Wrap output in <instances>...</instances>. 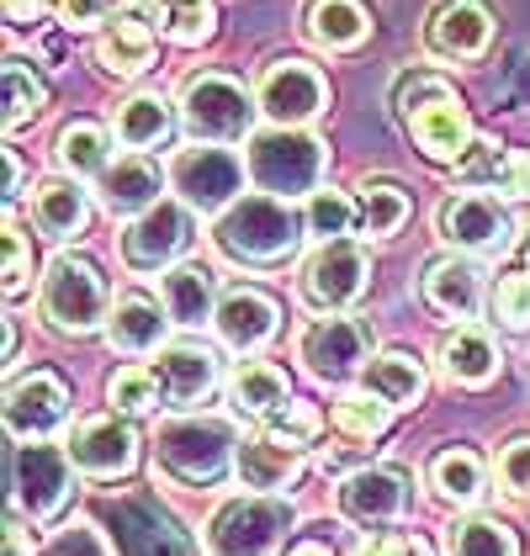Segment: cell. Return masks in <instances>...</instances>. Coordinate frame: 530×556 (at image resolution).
<instances>
[{"label":"cell","mask_w":530,"mask_h":556,"mask_svg":"<svg viewBox=\"0 0 530 556\" xmlns=\"http://www.w3.org/2000/svg\"><path fill=\"white\" fill-rule=\"evenodd\" d=\"M393 403H382L377 392H345L340 403H335V429L340 434H351V440H377V434H388V425H393Z\"/></svg>","instance_id":"obj_39"},{"label":"cell","mask_w":530,"mask_h":556,"mask_svg":"<svg viewBox=\"0 0 530 556\" xmlns=\"http://www.w3.org/2000/svg\"><path fill=\"white\" fill-rule=\"evenodd\" d=\"M398 112H403V123H408L425 160L456 165L472 149V117H467L462 96L445 86L441 75H408L398 86Z\"/></svg>","instance_id":"obj_2"},{"label":"cell","mask_w":530,"mask_h":556,"mask_svg":"<svg viewBox=\"0 0 530 556\" xmlns=\"http://www.w3.org/2000/svg\"><path fill=\"white\" fill-rule=\"evenodd\" d=\"M239 440L223 419H171L154 434V462L176 482H218L234 467Z\"/></svg>","instance_id":"obj_5"},{"label":"cell","mask_w":530,"mask_h":556,"mask_svg":"<svg viewBox=\"0 0 530 556\" xmlns=\"http://www.w3.org/2000/svg\"><path fill=\"white\" fill-rule=\"evenodd\" d=\"M234 467H239V477H244V488L276 493V488H287V482L303 477V445H292V440L270 434V429H255V434L239 440Z\"/></svg>","instance_id":"obj_21"},{"label":"cell","mask_w":530,"mask_h":556,"mask_svg":"<svg viewBox=\"0 0 530 556\" xmlns=\"http://www.w3.org/2000/svg\"><path fill=\"white\" fill-rule=\"evenodd\" d=\"M22 191V160H16V149H11V191L5 197H16Z\"/></svg>","instance_id":"obj_52"},{"label":"cell","mask_w":530,"mask_h":556,"mask_svg":"<svg viewBox=\"0 0 530 556\" xmlns=\"http://www.w3.org/2000/svg\"><path fill=\"white\" fill-rule=\"evenodd\" d=\"M96 191H101V207L112 217H138L160 202V165H149L143 154H123L117 165L96 175Z\"/></svg>","instance_id":"obj_24"},{"label":"cell","mask_w":530,"mask_h":556,"mask_svg":"<svg viewBox=\"0 0 530 556\" xmlns=\"http://www.w3.org/2000/svg\"><path fill=\"white\" fill-rule=\"evenodd\" d=\"M425 302H430L441 318L467 324V318L483 307V270L462 255L430 260V270H425Z\"/></svg>","instance_id":"obj_22"},{"label":"cell","mask_w":530,"mask_h":556,"mask_svg":"<svg viewBox=\"0 0 530 556\" xmlns=\"http://www.w3.org/2000/svg\"><path fill=\"white\" fill-rule=\"evenodd\" d=\"M436 228H441L445 244L462 250V255H499L515 239L509 213L488 191H456V197H445L441 213H436Z\"/></svg>","instance_id":"obj_10"},{"label":"cell","mask_w":530,"mask_h":556,"mask_svg":"<svg viewBox=\"0 0 530 556\" xmlns=\"http://www.w3.org/2000/svg\"><path fill=\"white\" fill-rule=\"evenodd\" d=\"M456 180L472 191H504V197H530V154H509L493 143H472L456 160Z\"/></svg>","instance_id":"obj_26"},{"label":"cell","mask_w":530,"mask_h":556,"mask_svg":"<svg viewBox=\"0 0 530 556\" xmlns=\"http://www.w3.org/2000/svg\"><path fill=\"white\" fill-rule=\"evenodd\" d=\"M160 298H165V313L176 318V324H202V318H213L218 313V276L207 270V265H197V260H186L176 270H165V281H160Z\"/></svg>","instance_id":"obj_31"},{"label":"cell","mask_w":530,"mask_h":556,"mask_svg":"<svg viewBox=\"0 0 530 556\" xmlns=\"http://www.w3.org/2000/svg\"><path fill=\"white\" fill-rule=\"evenodd\" d=\"M171 324H176V318L160 313V302L128 292V298L112 302V313H106V340H112V350H123V355H154V350L165 344V329H171Z\"/></svg>","instance_id":"obj_25"},{"label":"cell","mask_w":530,"mask_h":556,"mask_svg":"<svg viewBox=\"0 0 530 556\" xmlns=\"http://www.w3.org/2000/svg\"><path fill=\"white\" fill-rule=\"evenodd\" d=\"M228 403H234V414H244V419H270L276 408L292 403L287 371L270 366V361H239L234 377H228Z\"/></svg>","instance_id":"obj_28"},{"label":"cell","mask_w":530,"mask_h":556,"mask_svg":"<svg viewBox=\"0 0 530 556\" xmlns=\"http://www.w3.org/2000/svg\"><path fill=\"white\" fill-rule=\"evenodd\" d=\"M59 165L64 175H101L112 165V138L96 128V123H70V128L59 132Z\"/></svg>","instance_id":"obj_37"},{"label":"cell","mask_w":530,"mask_h":556,"mask_svg":"<svg viewBox=\"0 0 530 556\" xmlns=\"http://www.w3.org/2000/svg\"><path fill=\"white\" fill-rule=\"evenodd\" d=\"M493 43V11L483 0H441L425 22V48L436 59H483Z\"/></svg>","instance_id":"obj_18"},{"label":"cell","mask_w":530,"mask_h":556,"mask_svg":"<svg viewBox=\"0 0 530 556\" xmlns=\"http://www.w3.org/2000/svg\"><path fill=\"white\" fill-rule=\"evenodd\" d=\"M171 180L191 213H228L244 191V165L223 143H197L171 165Z\"/></svg>","instance_id":"obj_9"},{"label":"cell","mask_w":530,"mask_h":556,"mask_svg":"<svg viewBox=\"0 0 530 556\" xmlns=\"http://www.w3.org/2000/svg\"><path fill=\"white\" fill-rule=\"evenodd\" d=\"M43 5H48V0H5V11H11L16 22H27V16H38Z\"/></svg>","instance_id":"obj_50"},{"label":"cell","mask_w":530,"mask_h":556,"mask_svg":"<svg viewBox=\"0 0 530 556\" xmlns=\"http://www.w3.org/2000/svg\"><path fill=\"white\" fill-rule=\"evenodd\" d=\"M408 498H414L408 471L398 467H361L340 482V509H345V519L366 525V530L398 525L408 514Z\"/></svg>","instance_id":"obj_16"},{"label":"cell","mask_w":530,"mask_h":556,"mask_svg":"<svg viewBox=\"0 0 530 556\" xmlns=\"http://www.w3.org/2000/svg\"><path fill=\"white\" fill-rule=\"evenodd\" d=\"M355 556H436V546L425 535H414V530H382V535L361 541Z\"/></svg>","instance_id":"obj_47"},{"label":"cell","mask_w":530,"mask_h":556,"mask_svg":"<svg viewBox=\"0 0 530 556\" xmlns=\"http://www.w3.org/2000/svg\"><path fill=\"white\" fill-rule=\"evenodd\" d=\"M143 16L154 22V33H165L171 43H186V48L207 43L218 33V11L207 0H149Z\"/></svg>","instance_id":"obj_35"},{"label":"cell","mask_w":530,"mask_h":556,"mask_svg":"<svg viewBox=\"0 0 530 556\" xmlns=\"http://www.w3.org/2000/svg\"><path fill=\"white\" fill-rule=\"evenodd\" d=\"M488 307H493V318H499L504 329H530V270H509V276H499Z\"/></svg>","instance_id":"obj_42"},{"label":"cell","mask_w":530,"mask_h":556,"mask_svg":"<svg viewBox=\"0 0 530 556\" xmlns=\"http://www.w3.org/2000/svg\"><path fill=\"white\" fill-rule=\"evenodd\" d=\"M48 106V86L33 75L27 59H5V128H22L33 123Z\"/></svg>","instance_id":"obj_40"},{"label":"cell","mask_w":530,"mask_h":556,"mask_svg":"<svg viewBox=\"0 0 530 556\" xmlns=\"http://www.w3.org/2000/svg\"><path fill=\"white\" fill-rule=\"evenodd\" d=\"M292 530V504L276 493L228 498L207 525V552L213 556H276V546Z\"/></svg>","instance_id":"obj_6"},{"label":"cell","mask_w":530,"mask_h":556,"mask_svg":"<svg viewBox=\"0 0 530 556\" xmlns=\"http://www.w3.org/2000/svg\"><path fill=\"white\" fill-rule=\"evenodd\" d=\"M261 429L292 440V445H313V434L324 429V414H318L313 403H287V408H276L270 419H261Z\"/></svg>","instance_id":"obj_44"},{"label":"cell","mask_w":530,"mask_h":556,"mask_svg":"<svg viewBox=\"0 0 530 556\" xmlns=\"http://www.w3.org/2000/svg\"><path fill=\"white\" fill-rule=\"evenodd\" d=\"M303 366H308L318 382H351L366 371V350H371V334H366V324H355L345 313H324V318H313L308 329H303Z\"/></svg>","instance_id":"obj_12"},{"label":"cell","mask_w":530,"mask_h":556,"mask_svg":"<svg viewBox=\"0 0 530 556\" xmlns=\"http://www.w3.org/2000/svg\"><path fill=\"white\" fill-rule=\"evenodd\" d=\"M255 101H261V112L276 128H303V123H313V117L324 112L329 86H324V75H318L313 64H303V59H276V64H265L261 86H255Z\"/></svg>","instance_id":"obj_13"},{"label":"cell","mask_w":530,"mask_h":556,"mask_svg":"<svg viewBox=\"0 0 530 556\" xmlns=\"http://www.w3.org/2000/svg\"><path fill=\"white\" fill-rule=\"evenodd\" d=\"M361 387H366V392H377V397H382V403H393V408H408V403H419V397H425V366H419L408 350H388V355L366 361Z\"/></svg>","instance_id":"obj_33"},{"label":"cell","mask_w":530,"mask_h":556,"mask_svg":"<svg viewBox=\"0 0 530 556\" xmlns=\"http://www.w3.org/2000/svg\"><path fill=\"white\" fill-rule=\"evenodd\" d=\"M366 276H371V255L361 244H351V239H324L318 255L303 265V298L318 313H345L366 292Z\"/></svg>","instance_id":"obj_11"},{"label":"cell","mask_w":530,"mask_h":556,"mask_svg":"<svg viewBox=\"0 0 530 556\" xmlns=\"http://www.w3.org/2000/svg\"><path fill=\"white\" fill-rule=\"evenodd\" d=\"M112 132H117V143H123V149L149 154V149H165V143H171V132H176V112H171V101H165V96L138 90V96H128V101H117Z\"/></svg>","instance_id":"obj_27"},{"label":"cell","mask_w":530,"mask_h":556,"mask_svg":"<svg viewBox=\"0 0 530 556\" xmlns=\"http://www.w3.org/2000/svg\"><path fill=\"white\" fill-rule=\"evenodd\" d=\"M191 244V207L180 202H154L149 213H138L123 233V260L132 270H165L176 265Z\"/></svg>","instance_id":"obj_14"},{"label":"cell","mask_w":530,"mask_h":556,"mask_svg":"<svg viewBox=\"0 0 530 556\" xmlns=\"http://www.w3.org/2000/svg\"><path fill=\"white\" fill-rule=\"evenodd\" d=\"M96 59L106 75H123V80L143 75L154 64V22H143V11H117L96 38Z\"/></svg>","instance_id":"obj_23"},{"label":"cell","mask_w":530,"mask_h":556,"mask_svg":"<svg viewBox=\"0 0 530 556\" xmlns=\"http://www.w3.org/2000/svg\"><path fill=\"white\" fill-rule=\"evenodd\" d=\"M441 366L456 387H488L499 377L504 355H499V344L488 340L483 329H456V334L441 344Z\"/></svg>","instance_id":"obj_32"},{"label":"cell","mask_w":530,"mask_h":556,"mask_svg":"<svg viewBox=\"0 0 530 556\" xmlns=\"http://www.w3.org/2000/svg\"><path fill=\"white\" fill-rule=\"evenodd\" d=\"M324 165H329V149L303 128H270L250 132V180L270 191V197H303V191H318L324 180Z\"/></svg>","instance_id":"obj_3"},{"label":"cell","mask_w":530,"mask_h":556,"mask_svg":"<svg viewBox=\"0 0 530 556\" xmlns=\"http://www.w3.org/2000/svg\"><path fill=\"white\" fill-rule=\"evenodd\" d=\"M303 233H308V213H298L287 197H270V191L239 197L218 217L223 255L239 260V265H281V260L298 255Z\"/></svg>","instance_id":"obj_1"},{"label":"cell","mask_w":530,"mask_h":556,"mask_svg":"<svg viewBox=\"0 0 530 556\" xmlns=\"http://www.w3.org/2000/svg\"><path fill=\"white\" fill-rule=\"evenodd\" d=\"M261 112V101H250V90L228 80L218 70L191 75L180 90V128L197 143H239L250 138V117Z\"/></svg>","instance_id":"obj_4"},{"label":"cell","mask_w":530,"mask_h":556,"mask_svg":"<svg viewBox=\"0 0 530 556\" xmlns=\"http://www.w3.org/2000/svg\"><path fill=\"white\" fill-rule=\"evenodd\" d=\"M70 462H75V471H86V477H123V471H132V462H138V434H132L128 414H101V419H86V425H75V434H70Z\"/></svg>","instance_id":"obj_17"},{"label":"cell","mask_w":530,"mask_h":556,"mask_svg":"<svg viewBox=\"0 0 530 556\" xmlns=\"http://www.w3.org/2000/svg\"><path fill=\"white\" fill-rule=\"evenodd\" d=\"M308 38L324 53H351L371 38V11L366 0H313L308 5Z\"/></svg>","instance_id":"obj_29"},{"label":"cell","mask_w":530,"mask_h":556,"mask_svg":"<svg viewBox=\"0 0 530 556\" xmlns=\"http://www.w3.org/2000/svg\"><path fill=\"white\" fill-rule=\"evenodd\" d=\"M106 397H112V408L128 414V419H143V414H154V408L165 403V392H160L149 366H123V371L106 382Z\"/></svg>","instance_id":"obj_41"},{"label":"cell","mask_w":530,"mask_h":556,"mask_svg":"<svg viewBox=\"0 0 530 556\" xmlns=\"http://www.w3.org/2000/svg\"><path fill=\"white\" fill-rule=\"evenodd\" d=\"M213 324H218V340L228 344V350L255 355V350L281 329V313H276V302L265 298V292H255V287H228L218 298Z\"/></svg>","instance_id":"obj_20"},{"label":"cell","mask_w":530,"mask_h":556,"mask_svg":"<svg viewBox=\"0 0 530 556\" xmlns=\"http://www.w3.org/2000/svg\"><path fill=\"white\" fill-rule=\"evenodd\" d=\"M149 371H154L171 408H197L218 387V355L207 344H160Z\"/></svg>","instance_id":"obj_19"},{"label":"cell","mask_w":530,"mask_h":556,"mask_svg":"<svg viewBox=\"0 0 530 556\" xmlns=\"http://www.w3.org/2000/svg\"><path fill=\"white\" fill-rule=\"evenodd\" d=\"M499 482L515 493V498H530V434L509 440L504 456H499Z\"/></svg>","instance_id":"obj_46"},{"label":"cell","mask_w":530,"mask_h":556,"mask_svg":"<svg viewBox=\"0 0 530 556\" xmlns=\"http://www.w3.org/2000/svg\"><path fill=\"white\" fill-rule=\"evenodd\" d=\"M287 556H335V552H329L324 541H298V546H292Z\"/></svg>","instance_id":"obj_51"},{"label":"cell","mask_w":530,"mask_h":556,"mask_svg":"<svg viewBox=\"0 0 530 556\" xmlns=\"http://www.w3.org/2000/svg\"><path fill=\"white\" fill-rule=\"evenodd\" d=\"M445 552L451 556H520V541H515V530H509L504 519H493V514H472V519L451 525Z\"/></svg>","instance_id":"obj_36"},{"label":"cell","mask_w":530,"mask_h":556,"mask_svg":"<svg viewBox=\"0 0 530 556\" xmlns=\"http://www.w3.org/2000/svg\"><path fill=\"white\" fill-rule=\"evenodd\" d=\"M5 556H33V541L16 519H5Z\"/></svg>","instance_id":"obj_49"},{"label":"cell","mask_w":530,"mask_h":556,"mask_svg":"<svg viewBox=\"0 0 530 556\" xmlns=\"http://www.w3.org/2000/svg\"><path fill=\"white\" fill-rule=\"evenodd\" d=\"M355 217H361V233L388 239V233L403 228V217H408V197L398 191L393 180H366V186H361V202H355Z\"/></svg>","instance_id":"obj_38"},{"label":"cell","mask_w":530,"mask_h":556,"mask_svg":"<svg viewBox=\"0 0 530 556\" xmlns=\"http://www.w3.org/2000/svg\"><path fill=\"white\" fill-rule=\"evenodd\" d=\"M106 281L101 270L80 255H59L43 276V318L59 334H96L106 329Z\"/></svg>","instance_id":"obj_7"},{"label":"cell","mask_w":530,"mask_h":556,"mask_svg":"<svg viewBox=\"0 0 530 556\" xmlns=\"http://www.w3.org/2000/svg\"><path fill=\"white\" fill-rule=\"evenodd\" d=\"M33 217L43 228L48 239H75L86 233V217H90V202L80 191V175H48L33 197Z\"/></svg>","instance_id":"obj_30"},{"label":"cell","mask_w":530,"mask_h":556,"mask_svg":"<svg viewBox=\"0 0 530 556\" xmlns=\"http://www.w3.org/2000/svg\"><path fill=\"white\" fill-rule=\"evenodd\" d=\"M27 281H33V244H27V233L5 217V298L27 292Z\"/></svg>","instance_id":"obj_45"},{"label":"cell","mask_w":530,"mask_h":556,"mask_svg":"<svg viewBox=\"0 0 530 556\" xmlns=\"http://www.w3.org/2000/svg\"><path fill=\"white\" fill-rule=\"evenodd\" d=\"M11 488H16V504L33 514V519L64 514L70 493H75V462H70V451H53L43 440H22L16 456H11Z\"/></svg>","instance_id":"obj_8"},{"label":"cell","mask_w":530,"mask_h":556,"mask_svg":"<svg viewBox=\"0 0 530 556\" xmlns=\"http://www.w3.org/2000/svg\"><path fill=\"white\" fill-rule=\"evenodd\" d=\"M355 223V207L345 191H308V233H318V239H345Z\"/></svg>","instance_id":"obj_43"},{"label":"cell","mask_w":530,"mask_h":556,"mask_svg":"<svg viewBox=\"0 0 530 556\" xmlns=\"http://www.w3.org/2000/svg\"><path fill=\"white\" fill-rule=\"evenodd\" d=\"M430 488H436V498H445V504L472 509L488 493V467L472 451H441V456L430 462Z\"/></svg>","instance_id":"obj_34"},{"label":"cell","mask_w":530,"mask_h":556,"mask_svg":"<svg viewBox=\"0 0 530 556\" xmlns=\"http://www.w3.org/2000/svg\"><path fill=\"white\" fill-rule=\"evenodd\" d=\"M59 16H64V27L86 33V27H96V22H112V0H64Z\"/></svg>","instance_id":"obj_48"},{"label":"cell","mask_w":530,"mask_h":556,"mask_svg":"<svg viewBox=\"0 0 530 556\" xmlns=\"http://www.w3.org/2000/svg\"><path fill=\"white\" fill-rule=\"evenodd\" d=\"M70 425V387L53 371H27L5 392V429L11 440H48L53 429Z\"/></svg>","instance_id":"obj_15"}]
</instances>
